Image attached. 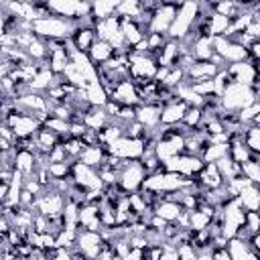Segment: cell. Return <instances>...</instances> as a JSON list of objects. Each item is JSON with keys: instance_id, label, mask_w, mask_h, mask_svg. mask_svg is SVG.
Here are the masks:
<instances>
[{"instance_id": "1", "label": "cell", "mask_w": 260, "mask_h": 260, "mask_svg": "<svg viewBox=\"0 0 260 260\" xmlns=\"http://www.w3.org/2000/svg\"><path fill=\"white\" fill-rule=\"evenodd\" d=\"M77 22L75 18H65V16H57V14H51V16H39L35 20H30V30L47 41V39H69L71 32L75 30Z\"/></svg>"}, {"instance_id": "2", "label": "cell", "mask_w": 260, "mask_h": 260, "mask_svg": "<svg viewBox=\"0 0 260 260\" xmlns=\"http://www.w3.org/2000/svg\"><path fill=\"white\" fill-rule=\"evenodd\" d=\"M260 95V87H252V85H244L238 81H230L223 91H221V108L225 112H240L242 108L258 102Z\"/></svg>"}, {"instance_id": "3", "label": "cell", "mask_w": 260, "mask_h": 260, "mask_svg": "<svg viewBox=\"0 0 260 260\" xmlns=\"http://www.w3.org/2000/svg\"><path fill=\"white\" fill-rule=\"evenodd\" d=\"M197 14H199V0H187V2H181L177 4V10H175V18L167 30V37L169 39H183L195 24L197 20Z\"/></svg>"}, {"instance_id": "4", "label": "cell", "mask_w": 260, "mask_h": 260, "mask_svg": "<svg viewBox=\"0 0 260 260\" xmlns=\"http://www.w3.org/2000/svg\"><path fill=\"white\" fill-rule=\"evenodd\" d=\"M225 71L230 75V81H238L244 85H252L258 87V61L246 59V61H238V63H228Z\"/></svg>"}, {"instance_id": "5", "label": "cell", "mask_w": 260, "mask_h": 260, "mask_svg": "<svg viewBox=\"0 0 260 260\" xmlns=\"http://www.w3.org/2000/svg\"><path fill=\"white\" fill-rule=\"evenodd\" d=\"M146 177V171L144 167L140 165L138 158H132V160H126V165L120 169V177H118V185L130 193V191H138L142 181Z\"/></svg>"}, {"instance_id": "6", "label": "cell", "mask_w": 260, "mask_h": 260, "mask_svg": "<svg viewBox=\"0 0 260 260\" xmlns=\"http://www.w3.org/2000/svg\"><path fill=\"white\" fill-rule=\"evenodd\" d=\"M4 122L10 126V130L14 132L16 138H30L39 128H41V122L28 114H20V112H14L10 110L4 118Z\"/></svg>"}, {"instance_id": "7", "label": "cell", "mask_w": 260, "mask_h": 260, "mask_svg": "<svg viewBox=\"0 0 260 260\" xmlns=\"http://www.w3.org/2000/svg\"><path fill=\"white\" fill-rule=\"evenodd\" d=\"M106 242L102 240L100 232H91V230H85V228H79L77 230V236H75V250L83 256V258H98V252L100 248L104 246Z\"/></svg>"}, {"instance_id": "8", "label": "cell", "mask_w": 260, "mask_h": 260, "mask_svg": "<svg viewBox=\"0 0 260 260\" xmlns=\"http://www.w3.org/2000/svg\"><path fill=\"white\" fill-rule=\"evenodd\" d=\"M108 152L120 156V158H126V160H132V158H140L142 150H144V140L140 138H130V136H120L118 140H114L108 148Z\"/></svg>"}, {"instance_id": "9", "label": "cell", "mask_w": 260, "mask_h": 260, "mask_svg": "<svg viewBox=\"0 0 260 260\" xmlns=\"http://www.w3.org/2000/svg\"><path fill=\"white\" fill-rule=\"evenodd\" d=\"M71 179L79 187H83V189H102L104 187V183H102V179L98 175V169L87 167L81 160H73V165H71Z\"/></svg>"}, {"instance_id": "10", "label": "cell", "mask_w": 260, "mask_h": 260, "mask_svg": "<svg viewBox=\"0 0 260 260\" xmlns=\"http://www.w3.org/2000/svg\"><path fill=\"white\" fill-rule=\"evenodd\" d=\"M175 10L177 4H160L158 8L152 10L150 14V22H148V32H162L167 35L173 18H175Z\"/></svg>"}, {"instance_id": "11", "label": "cell", "mask_w": 260, "mask_h": 260, "mask_svg": "<svg viewBox=\"0 0 260 260\" xmlns=\"http://www.w3.org/2000/svg\"><path fill=\"white\" fill-rule=\"evenodd\" d=\"M110 100L118 102V104H124V106H136L140 100H138V89L134 85L132 79H122L116 83V87L108 93Z\"/></svg>"}, {"instance_id": "12", "label": "cell", "mask_w": 260, "mask_h": 260, "mask_svg": "<svg viewBox=\"0 0 260 260\" xmlns=\"http://www.w3.org/2000/svg\"><path fill=\"white\" fill-rule=\"evenodd\" d=\"M154 152L158 156V160H165L169 156L181 154L183 152V136L181 134H165L156 140L154 144Z\"/></svg>"}, {"instance_id": "13", "label": "cell", "mask_w": 260, "mask_h": 260, "mask_svg": "<svg viewBox=\"0 0 260 260\" xmlns=\"http://www.w3.org/2000/svg\"><path fill=\"white\" fill-rule=\"evenodd\" d=\"M225 248H228V254H230V260H260V254L250 250L248 242L242 240V238H228L225 240Z\"/></svg>"}, {"instance_id": "14", "label": "cell", "mask_w": 260, "mask_h": 260, "mask_svg": "<svg viewBox=\"0 0 260 260\" xmlns=\"http://www.w3.org/2000/svg\"><path fill=\"white\" fill-rule=\"evenodd\" d=\"M193 179H195V183H197L201 189H213V187L223 185V177H221V173L217 171L215 162H203L201 171H199Z\"/></svg>"}, {"instance_id": "15", "label": "cell", "mask_w": 260, "mask_h": 260, "mask_svg": "<svg viewBox=\"0 0 260 260\" xmlns=\"http://www.w3.org/2000/svg\"><path fill=\"white\" fill-rule=\"evenodd\" d=\"M187 110V104L183 100H173L160 106V124H179L183 120V114Z\"/></svg>"}, {"instance_id": "16", "label": "cell", "mask_w": 260, "mask_h": 260, "mask_svg": "<svg viewBox=\"0 0 260 260\" xmlns=\"http://www.w3.org/2000/svg\"><path fill=\"white\" fill-rule=\"evenodd\" d=\"M136 120L144 128L160 124V104H136Z\"/></svg>"}, {"instance_id": "17", "label": "cell", "mask_w": 260, "mask_h": 260, "mask_svg": "<svg viewBox=\"0 0 260 260\" xmlns=\"http://www.w3.org/2000/svg\"><path fill=\"white\" fill-rule=\"evenodd\" d=\"M69 39H71V43H73V47H75L77 51L87 53L89 47L93 45V41H95L98 37H95V28H93V26H75V30L71 32Z\"/></svg>"}, {"instance_id": "18", "label": "cell", "mask_w": 260, "mask_h": 260, "mask_svg": "<svg viewBox=\"0 0 260 260\" xmlns=\"http://www.w3.org/2000/svg\"><path fill=\"white\" fill-rule=\"evenodd\" d=\"M189 53L195 61H203V59H209L213 55V45H211V35L203 32L199 37L193 39L191 47H189Z\"/></svg>"}, {"instance_id": "19", "label": "cell", "mask_w": 260, "mask_h": 260, "mask_svg": "<svg viewBox=\"0 0 260 260\" xmlns=\"http://www.w3.org/2000/svg\"><path fill=\"white\" fill-rule=\"evenodd\" d=\"M112 118L108 116V112L104 110V106H89L85 110V116H83V124L89 128V130H102Z\"/></svg>"}, {"instance_id": "20", "label": "cell", "mask_w": 260, "mask_h": 260, "mask_svg": "<svg viewBox=\"0 0 260 260\" xmlns=\"http://www.w3.org/2000/svg\"><path fill=\"white\" fill-rule=\"evenodd\" d=\"M181 211H183L181 203L171 201V199H167V197H160V199L152 205V213L158 215V217H162V219H167V221H175Z\"/></svg>"}, {"instance_id": "21", "label": "cell", "mask_w": 260, "mask_h": 260, "mask_svg": "<svg viewBox=\"0 0 260 260\" xmlns=\"http://www.w3.org/2000/svg\"><path fill=\"white\" fill-rule=\"evenodd\" d=\"M57 142H59V136H57L55 132H51L49 128H45L43 124H41V128L32 134V144H35L37 152H49Z\"/></svg>"}, {"instance_id": "22", "label": "cell", "mask_w": 260, "mask_h": 260, "mask_svg": "<svg viewBox=\"0 0 260 260\" xmlns=\"http://www.w3.org/2000/svg\"><path fill=\"white\" fill-rule=\"evenodd\" d=\"M230 24H232V18L219 14V12H211L205 20V32L211 35V37H217V35H225L230 30Z\"/></svg>"}, {"instance_id": "23", "label": "cell", "mask_w": 260, "mask_h": 260, "mask_svg": "<svg viewBox=\"0 0 260 260\" xmlns=\"http://www.w3.org/2000/svg\"><path fill=\"white\" fill-rule=\"evenodd\" d=\"M179 53H181L179 41H175V39H167V43H165V45H162V49L158 51L156 65L175 67V63H177V59H179Z\"/></svg>"}, {"instance_id": "24", "label": "cell", "mask_w": 260, "mask_h": 260, "mask_svg": "<svg viewBox=\"0 0 260 260\" xmlns=\"http://www.w3.org/2000/svg\"><path fill=\"white\" fill-rule=\"evenodd\" d=\"M120 32H122V37H124V41H126L128 47H132V45H136L140 39H144V30H142L132 18L120 16Z\"/></svg>"}, {"instance_id": "25", "label": "cell", "mask_w": 260, "mask_h": 260, "mask_svg": "<svg viewBox=\"0 0 260 260\" xmlns=\"http://www.w3.org/2000/svg\"><path fill=\"white\" fill-rule=\"evenodd\" d=\"M112 55H114L112 45H110L108 41H102V39H95L93 45H91L89 51H87V57H89V61H91L93 65H100V63L108 61Z\"/></svg>"}, {"instance_id": "26", "label": "cell", "mask_w": 260, "mask_h": 260, "mask_svg": "<svg viewBox=\"0 0 260 260\" xmlns=\"http://www.w3.org/2000/svg\"><path fill=\"white\" fill-rule=\"evenodd\" d=\"M104 156H106V148H104L102 144H89V146H85V148L81 150V154H79L77 160H81V162L87 165V167L98 169V167L102 165Z\"/></svg>"}, {"instance_id": "27", "label": "cell", "mask_w": 260, "mask_h": 260, "mask_svg": "<svg viewBox=\"0 0 260 260\" xmlns=\"http://www.w3.org/2000/svg\"><path fill=\"white\" fill-rule=\"evenodd\" d=\"M236 197H238V201L244 209H258V205H260V189H258L256 183L246 185Z\"/></svg>"}, {"instance_id": "28", "label": "cell", "mask_w": 260, "mask_h": 260, "mask_svg": "<svg viewBox=\"0 0 260 260\" xmlns=\"http://www.w3.org/2000/svg\"><path fill=\"white\" fill-rule=\"evenodd\" d=\"M14 169L22 175H30L35 171V152L28 148H18L14 152Z\"/></svg>"}, {"instance_id": "29", "label": "cell", "mask_w": 260, "mask_h": 260, "mask_svg": "<svg viewBox=\"0 0 260 260\" xmlns=\"http://www.w3.org/2000/svg\"><path fill=\"white\" fill-rule=\"evenodd\" d=\"M85 95H87V104L89 106H104L108 100V93L104 89V85L98 79H91L85 83Z\"/></svg>"}, {"instance_id": "30", "label": "cell", "mask_w": 260, "mask_h": 260, "mask_svg": "<svg viewBox=\"0 0 260 260\" xmlns=\"http://www.w3.org/2000/svg\"><path fill=\"white\" fill-rule=\"evenodd\" d=\"M230 148V142H207L205 148L201 150V158L203 162H215L217 158L225 156Z\"/></svg>"}, {"instance_id": "31", "label": "cell", "mask_w": 260, "mask_h": 260, "mask_svg": "<svg viewBox=\"0 0 260 260\" xmlns=\"http://www.w3.org/2000/svg\"><path fill=\"white\" fill-rule=\"evenodd\" d=\"M240 173L250 181V183H260V158L258 154H252L244 162H240Z\"/></svg>"}, {"instance_id": "32", "label": "cell", "mask_w": 260, "mask_h": 260, "mask_svg": "<svg viewBox=\"0 0 260 260\" xmlns=\"http://www.w3.org/2000/svg\"><path fill=\"white\" fill-rule=\"evenodd\" d=\"M142 10H144V8H142V2H140V0H120L114 12H116L118 16H124V18H132V20H134Z\"/></svg>"}, {"instance_id": "33", "label": "cell", "mask_w": 260, "mask_h": 260, "mask_svg": "<svg viewBox=\"0 0 260 260\" xmlns=\"http://www.w3.org/2000/svg\"><path fill=\"white\" fill-rule=\"evenodd\" d=\"M53 71L51 69H39L37 73H35V77L28 81V87H30V91H47L49 89V85H51V81H53Z\"/></svg>"}, {"instance_id": "34", "label": "cell", "mask_w": 260, "mask_h": 260, "mask_svg": "<svg viewBox=\"0 0 260 260\" xmlns=\"http://www.w3.org/2000/svg\"><path fill=\"white\" fill-rule=\"evenodd\" d=\"M43 126L49 128L51 132H55V134L59 136V140L65 138V136H69V122L63 120V118H57V116H51V114H49V116L43 120Z\"/></svg>"}, {"instance_id": "35", "label": "cell", "mask_w": 260, "mask_h": 260, "mask_svg": "<svg viewBox=\"0 0 260 260\" xmlns=\"http://www.w3.org/2000/svg\"><path fill=\"white\" fill-rule=\"evenodd\" d=\"M61 144H63V148H65V152H67V158H69L71 162L77 160L79 154H81V150L85 148L83 140H81V138H75V136H65V138H61Z\"/></svg>"}, {"instance_id": "36", "label": "cell", "mask_w": 260, "mask_h": 260, "mask_svg": "<svg viewBox=\"0 0 260 260\" xmlns=\"http://www.w3.org/2000/svg\"><path fill=\"white\" fill-rule=\"evenodd\" d=\"M209 221H211V217L205 211H201L199 207H195V209L189 211V230H193V232L205 230L209 225Z\"/></svg>"}, {"instance_id": "37", "label": "cell", "mask_w": 260, "mask_h": 260, "mask_svg": "<svg viewBox=\"0 0 260 260\" xmlns=\"http://www.w3.org/2000/svg\"><path fill=\"white\" fill-rule=\"evenodd\" d=\"M71 160H61V162H49L47 171L51 175V179H67L71 177Z\"/></svg>"}, {"instance_id": "38", "label": "cell", "mask_w": 260, "mask_h": 260, "mask_svg": "<svg viewBox=\"0 0 260 260\" xmlns=\"http://www.w3.org/2000/svg\"><path fill=\"white\" fill-rule=\"evenodd\" d=\"M185 81V71L181 69V67H171L169 69V73H167V77L160 81L165 87H177V85H181Z\"/></svg>"}, {"instance_id": "39", "label": "cell", "mask_w": 260, "mask_h": 260, "mask_svg": "<svg viewBox=\"0 0 260 260\" xmlns=\"http://www.w3.org/2000/svg\"><path fill=\"white\" fill-rule=\"evenodd\" d=\"M199 122H201V108L199 106H187L181 124H185L187 128H195V126H199Z\"/></svg>"}, {"instance_id": "40", "label": "cell", "mask_w": 260, "mask_h": 260, "mask_svg": "<svg viewBox=\"0 0 260 260\" xmlns=\"http://www.w3.org/2000/svg\"><path fill=\"white\" fill-rule=\"evenodd\" d=\"M128 201H130V209H132L136 215H142V213L150 211V207L144 203L140 191H130V193H128Z\"/></svg>"}, {"instance_id": "41", "label": "cell", "mask_w": 260, "mask_h": 260, "mask_svg": "<svg viewBox=\"0 0 260 260\" xmlns=\"http://www.w3.org/2000/svg\"><path fill=\"white\" fill-rule=\"evenodd\" d=\"M258 114H260V104H258V102H254V104H250V106L242 108L240 112H236V116H238V120H240V124H242V126L250 124V120H252L254 116H258Z\"/></svg>"}, {"instance_id": "42", "label": "cell", "mask_w": 260, "mask_h": 260, "mask_svg": "<svg viewBox=\"0 0 260 260\" xmlns=\"http://www.w3.org/2000/svg\"><path fill=\"white\" fill-rule=\"evenodd\" d=\"M244 225L254 234V232H260V215H258V209H246L244 213Z\"/></svg>"}, {"instance_id": "43", "label": "cell", "mask_w": 260, "mask_h": 260, "mask_svg": "<svg viewBox=\"0 0 260 260\" xmlns=\"http://www.w3.org/2000/svg\"><path fill=\"white\" fill-rule=\"evenodd\" d=\"M191 85V89L195 91V93H199V95H209V93H213V79H201V81H191L189 83Z\"/></svg>"}, {"instance_id": "44", "label": "cell", "mask_w": 260, "mask_h": 260, "mask_svg": "<svg viewBox=\"0 0 260 260\" xmlns=\"http://www.w3.org/2000/svg\"><path fill=\"white\" fill-rule=\"evenodd\" d=\"M47 158H49V162H61V160H69L67 158V152H65V148H63V144H61V140L47 152Z\"/></svg>"}, {"instance_id": "45", "label": "cell", "mask_w": 260, "mask_h": 260, "mask_svg": "<svg viewBox=\"0 0 260 260\" xmlns=\"http://www.w3.org/2000/svg\"><path fill=\"white\" fill-rule=\"evenodd\" d=\"M177 258L195 260V258H197V254H195V248H193L189 242H181V244H177Z\"/></svg>"}, {"instance_id": "46", "label": "cell", "mask_w": 260, "mask_h": 260, "mask_svg": "<svg viewBox=\"0 0 260 260\" xmlns=\"http://www.w3.org/2000/svg\"><path fill=\"white\" fill-rule=\"evenodd\" d=\"M85 130H87V126H85L83 122H79V120H71V122H69V136L81 138Z\"/></svg>"}, {"instance_id": "47", "label": "cell", "mask_w": 260, "mask_h": 260, "mask_svg": "<svg viewBox=\"0 0 260 260\" xmlns=\"http://www.w3.org/2000/svg\"><path fill=\"white\" fill-rule=\"evenodd\" d=\"M244 30H246L252 39H260V20H252Z\"/></svg>"}, {"instance_id": "48", "label": "cell", "mask_w": 260, "mask_h": 260, "mask_svg": "<svg viewBox=\"0 0 260 260\" xmlns=\"http://www.w3.org/2000/svg\"><path fill=\"white\" fill-rule=\"evenodd\" d=\"M128 260H138V258H144V248H134V246H130V250H128V256H126Z\"/></svg>"}, {"instance_id": "49", "label": "cell", "mask_w": 260, "mask_h": 260, "mask_svg": "<svg viewBox=\"0 0 260 260\" xmlns=\"http://www.w3.org/2000/svg\"><path fill=\"white\" fill-rule=\"evenodd\" d=\"M181 2H187V0H175V4H181Z\"/></svg>"}]
</instances>
